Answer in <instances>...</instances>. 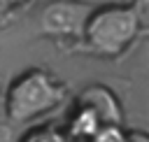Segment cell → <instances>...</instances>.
Masks as SVG:
<instances>
[{
    "mask_svg": "<svg viewBox=\"0 0 149 142\" xmlns=\"http://www.w3.org/2000/svg\"><path fill=\"white\" fill-rule=\"evenodd\" d=\"M147 33V2H102L86 19L77 51L95 58H121Z\"/></svg>",
    "mask_w": 149,
    "mask_h": 142,
    "instance_id": "obj_1",
    "label": "cell"
},
{
    "mask_svg": "<svg viewBox=\"0 0 149 142\" xmlns=\"http://www.w3.org/2000/svg\"><path fill=\"white\" fill-rule=\"evenodd\" d=\"M68 95V84L54 72L47 68H28L16 74L5 91V116L12 123H28L58 109Z\"/></svg>",
    "mask_w": 149,
    "mask_h": 142,
    "instance_id": "obj_2",
    "label": "cell"
},
{
    "mask_svg": "<svg viewBox=\"0 0 149 142\" xmlns=\"http://www.w3.org/2000/svg\"><path fill=\"white\" fill-rule=\"evenodd\" d=\"M93 7L95 5L86 0H47L35 14V30L44 40L77 49Z\"/></svg>",
    "mask_w": 149,
    "mask_h": 142,
    "instance_id": "obj_3",
    "label": "cell"
},
{
    "mask_svg": "<svg viewBox=\"0 0 149 142\" xmlns=\"http://www.w3.org/2000/svg\"><path fill=\"white\" fill-rule=\"evenodd\" d=\"M74 105L79 107H86L91 114H95V119L102 123V126H123V105L119 100V95L107 86V84H88L84 86L77 98H74Z\"/></svg>",
    "mask_w": 149,
    "mask_h": 142,
    "instance_id": "obj_4",
    "label": "cell"
},
{
    "mask_svg": "<svg viewBox=\"0 0 149 142\" xmlns=\"http://www.w3.org/2000/svg\"><path fill=\"white\" fill-rule=\"evenodd\" d=\"M19 142H72V140L68 137L63 126H58V123H40V126L28 128L19 137Z\"/></svg>",
    "mask_w": 149,
    "mask_h": 142,
    "instance_id": "obj_5",
    "label": "cell"
},
{
    "mask_svg": "<svg viewBox=\"0 0 149 142\" xmlns=\"http://www.w3.org/2000/svg\"><path fill=\"white\" fill-rule=\"evenodd\" d=\"M91 142H128V130L123 126H102Z\"/></svg>",
    "mask_w": 149,
    "mask_h": 142,
    "instance_id": "obj_6",
    "label": "cell"
},
{
    "mask_svg": "<svg viewBox=\"0 0 149 142\" xmlns=\"http://www.w3.org/2000/svg\"><path fill=\"white\" fill-rule=\"evenodd\" d=\"M30 0H0V23L9 21L19 9H23Z\"/></svg>",
    "mask_w": 149,
    "mask_h": 142,
    "instance_id": "obj_7",
    "label": "cell"
},
{
    "mask_svg": "<svg viewBox=\"0 0 149 142\" xmlns=\"http://www.w3.org/2000/svg\"><path fill=\"white\" fill-rule=\"evenodd\" d=\"M128 142H149V137H147L144 130H140V128H130V130H128Z\"/></svg>",
    "mask_w": 149,
    "mask_h": 142,
    "instance_id": "obj_8",
    "label": "cell"
},
{
    "mask_svg": "<svg viewBox=\"0 0 149 142\" xmlns=\"http://www.w3.org/2000/svg\"><path fill=\"white\" fill-rule=\"evenodd\" d=\"M135 2H149V0H135Z\"/></svg>",
    "mask_w": 149,
    "mask_h": 142,
    "instance_id": "obj_9",
    "label": "cell"
}]
</instances>
